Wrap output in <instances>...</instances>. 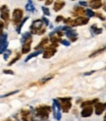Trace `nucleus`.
I'll list each match as a JSON object with an SVG mask.
<instances>
[{"instance_id":"nucleus-42","label":"nucleus","mask_w":106,"mask_h":121,"mask_svg":"<svg viewBox=\"0 0 106 121\" xmlns=\"http://www.w3.org/2000/svg\"><path fill=\"white\" fill-rule=\"evenodd\" d=\"M5 121H12V119H10V118H9V119H7V120H5Z\"/></svg>"},{"instance_id":"nucleus-39","label":"nucleus","mask_w":106,"mask_h":121,"mask_svg":"<svg viewBox=\"0 0 106 121\" xmlns=\"http://www.w3.org/2000/svg\"><path fill=\"white\" fill-rule=\"evenodd\" d=\"M32 121H46V120H41V119L37 118V116H33V119H32Z\"/></svg>"},{"instance_id":"nucleus-34","label":"nucleus","mask_w":106,"mask_h":121,"mask_svg":"<svg viewBox=\"0 0 106 121\" xmlns=\"http://www.w3.org/2000/svg\"><path fill=\"white\" fill-rule=\"evenodd\" d=\"M3 73L4 74H8V75H14V72L12 71V70H8V69L3 70Z\"/></svg>"},{"instance_id":"nucleus-36","label":"nucleus","mask_w":106,"mask_h":121,"mask_svg":"<svg viewBox=\"0 0 106 121\" xmlns=\"http://www.w3.org/2000/svg\"><path fill=\"white\" fill-rule=\"evenodd\" d=\"M44 1H45V6H49V5H51L53 3L54 0H44Z\"/></svg>"},{"instance_id":"nucleus-23","label":"nucleus","mask_w":106,"mask_h":121,"mask_svg":"<svg viewBox=\"0 0 106 121\" xmlns=\"http://www.w3.org/2000/svg\"><path fill=\"white\" fill-rule=\"evenodd\" d=\"M28 19H29L28 17H27V18H24L23 21H22V22L19 24V25L17 26V28H16V31H17V33H18V34H21V30H22V28L24 27V24H25V23L28 21Z\"/></svg>"},{"instance_id":"nucleus-26","label":"nucleus","mask_w":106,"mask_h":121,"mask_svg":"<svg viewBox=\"0 0 106 121\" xmlns=\"http://www.w3.org/2000/svg\"><path fill=\"white\" fill-rule=\"evenodd\" d=\"M18 93H20V91H19V90H16V91H14V92H11V93H8V94H5V95H0V98H1V99L7 98V96H10V95H16V94H18Z\"/></svg>"},{"instance_id":"nucleus-17","label":"nucleus","mask_w":106,"mask_h":121,"mask_svg":"<svg viewBox=\"0 0 106 121\" xmlns=\"http://www.w3.org/2000/svg\"><path fill=\"white\" fill-rule=\"evenodd\" d=\"M33 39V34L31 32H27L25 34H23L22 35V39H21L22 44L24 43V42H26L28 39Z\"/></svg>"},{"instance_id":"nucleus-7","label":"nucleus","mask_w":106,"mask_h":121,"mask_svg":"<svg viewBox=\"0 0 106 121\" xmlns=\"http://www.w3.org/2000/svg\"><path fill=\"white\" fill-rule=\"evenodd\" d=\"M90 22V18L87 17H84V16H81V17H77L75 20H73L72 22V25L73 27H76V26H84V25H86Z\"/></svg>"},{"instance_id":"nucleus-37","label":"nucleus","mask_w":106,"mask_h":121,"mask_svg":"<svg viewBox=\"0 0 106 121\" xmlns=\"http://www.w3.org/2000/svg\"><path fill=\"white\" fill-rule=\"evenodd\" d=\"M93 73H95V70H91V71H90V72H86L84 75H85V76H90V75H91V74H93Z\"/></svg>"},{"instance_id":"nucleus-10","label":"nucleus","mask_w":106,"mask_h":121,"mask_svg":"<svg viewBox=\"0 0 106 121\" xmlns=\"http://www.w3.org/2000/svg\"><path fill=\"white\" fill-rule=\"evenodd\" d=\"M93 107L90 105V106H86L82 108V110L81 112V115L82 117H84V118H86V117H90L91 116V114L93 113Z\"/></svg>"},{"instance_id":"nucleus-1","label":"nucleus","mask_w":106,"mask_h":121,"mask_svg":"<svg viewBox=\"0 0 106 121\" xmlns=\"http://www.w3.org/2000/svg\"><path fill=\"white\" fill-rule=\"evenodd\" d=\"M50 111H51V107L47 105H40L35 108V115L41 120H47L49 117Z\"/></svg>"},{"instance_id":"nucleus-45","label":"nucleus","mask_w":106,"mask_h":121,"mask_svg":"<svg viewBox=\"0 0 106 121\" xmlns=\"http://www.w3.org/2000/svg\"><path fill=\"white\" fill-rule=\"evenodd\" d=\"M105 70H106V67H105Z\"/></svg>"},{"instance_id":"nucleus-20","label":"nucleus","mask_w":106,"mask_h":121,"mask_svg":"<svg viewBox=\"0 0 106 121\" xmlns=\"http://www.w3.org/2000/svg\"><path fill=\"white\" fill-rule=\"evenodd\" d=\"M106 50V44L104 45V46H102L101 48H98L97 50H95V51H93L90 55V57H95V56H97V55H99V54H101L102 52H104Z\"/></svg>"},{"instance_id":"nucleus-18","label":"nucleus","mask_w":106,"mask_h":121,"mask_svg":"<svg viewBox=\"0 0 106 121\" xmlns=\"http://www.w3.org/2000/svg\"><path fill=\"white\" fill-rule=\"evenodd\" d=\"M98 102V99H92V100H86V101H84L82 104H81V106L84 108V107H86V106H90V105H92V104H97Z\"/></svg>"},{"instance_id":"nucleus-3","label":"nucleus","mask_w":106,"mask_h":121,"mask_svg":"<svg viewBox=\"0 0 106 121\" xmlns=\"http://www.w3.org/2000/svg\"><path fill=\"white\" fill-rule=\"evenodd\" d=\"M57 46H58L57 43H52L51 45L46 46V48H44V50H43V58H45V59L51 58L56 53Z\"/></svg>"},{"instance_id":"nucleus-28","label":"nucleus","mask_w":106,"mask_h":121,"mask_svg":"<svg viewBox=\"0 0 106 121\" xmlns=\"http://www.w3.org/2000/svg\"><path fill=\"white\" fill-rule=\"evenodd\" d=\"M20 58H21V55H20V54H18V55H17V56H16V57L14 58V59H12L11 61H10V62L8 63V66H11V65H13V64H14L15 62H17V61H18V60H19Z\"/></svg>"},{"instance_id":"nucleus-29","label":"nucleus","mask_w":106,"mask_h":121,"mask_svg":"<svg viewBox=\"0 0 106 121\" xmlns=\"http://www.w3.org/2000/svg\"><path fill=\"white\" fill-rule=\"evenodd\" d=\"M42 12H43V14L45 15V16H50V11H49V8H47V7H45V6H42Z\"/></svg>"},{"instance_id":"nucleus-6","label":"nucleus","mask_w":106,"mask_h":121,"mask_svg":"<svg viewBox=\"0 0 106 121\" xmlns=\"http://www.w3.org/2000/svg\"><path fill=\"white\" fill-rule=\"evenodd\" d=\"M0 17L5 23H7L10 20V11L7 5H2L0 7Z\"/></svg>"},{"instance_id":"nucleus-5","label":"nucleus","mask_w":106,"mask_h":121,"mask_svg":"<svg viewBox=\"0 0 106 121\" xmlns=\"http://www.w3.org/2000/svg\"><path fill=\"white\" fill-rule=\"evenodd\" d=\"M72 99L71 98H61L59 99V101H60V104H61V109L64 112H69V110L71 109L72 107V102H71Z\"/></svg>"},{"instance_id":"nucleus-21","label":"nucleus","mask_w":106,"mask_h":121,"mask_svg":"<svg viewBox=\"0 0 106 121\" xmlns=\"http://www.w3.org/2000/svg\"><path fill=\"white\" fill-rule=\"evenodd\" d=\"M42 52H43V50H41V49H40V50H35L33 53L29 54V55L25 59V61H26V62H28L29 60H31V59H32V58H33V57H37V55H39V54H40V53H42Z\"/></svg>"},{"instance_id":"nucleus-30","label":"nucleus","mask_w":106,"mask_h":121,"mask_svg":"<svg viewBox=\"0 0 106 121\" xmlns=\"http://www.w3.org/2000/svg\"><path fill=\"white\" fill-rule=\"evenodd\" d=\"M52 78H53V76L52 75H49V76H46V77H44V78H42V80H41L40 82L41 83H45V82H47V81H49V80H51L52 79Z\"/></svg>"},{"instance_id":"nucleus-13","label":"nucleus","mask_w":106,"mask_h":121,"mask_svg":"<svg viewBox=\"0 0 106 121\" xmlns=\"http://www.w3.org/2000/svg\"><path fill=\"white\" fill-rule=\"evenodd\" d=\"M65 1L64 0H56V1L54 2V5H53V10H54L55 12H59L61 9L64 8L65 6Z\"/></svg>"},{"instance_id":"nucleus-19","label":"nucleus","mask_w":106,"mask_h":121,"mask_svg":"<svg viewBox=\"0 0 106 121\" xmlns=\"http://www.w3.org/2000/svg\"><path fill=\"white\" fill-rule=\"evenodd\" d=\"M67 35V37L70 39H76V38H78V33H77L75 30H72L71 29L70 31L66 32V34H65Z\"/></svg>"},{"instance_id":"nucleus-35","label":"nucleus","mask_w":106,"mask_h":121,"mask_svg":"<svg viewBox=\"0 0 106 121\" xmlns=\"http://www.w3.org/2000/svg\"><path fill=\"white\" fill-rule=\"evenodd\" d=\"M62 21H64V17H63V16H57V17H56V19H55V22H56V23L62 22Z\"/></svg>"},{"instance_id":"nucleus-41","label":"nucleus","mask_w":106,"mask_h":121,"mask_svg":"<svg viewBox=\"0 0 106 121\" xmlns=\"http://www.w3.org/2000/svg\"><path fill=\"white\" fill-rule=\"evenodd\" d=\"M104 121H106V114H105V115H104V119H103Z\"/></svg>"},{"instance_id":"nucleus-16","label":"nucleus","mask_w":106,"mask_h":121,"mask_svg":"<svg viewBox=\"0 0 106 121\" xmlns=\"http://www.w3.org/2000/svg\"><path fill=\"white\" fill-rule=\"evenodd\" d=\"M47 43H48V39H42V40H41L40 42H39V43L37 45V46H35V50H44L43 49V48L47 45Z\"/></svg>"},{"instance_id":"nucleus-2","label":"nucleus","mask_w":106,"mask_h":121,"mask_svg":"<svg viewBox=\"0 0 106 121\" xmlns=\"http://www.w3.org/2000/svg\"><path fill=\"white\" fill-rule=\"evenodd\" d=\"M24 17V11L20 8H16L14 9L13 13H12V21H13L14 25L18 26L19 24L22 22V19Z\"/></svg>"},{"instance_id":"nucleus-44","label":"nucleus","mask_w":106,"mask_h":121,"mask_svg":"<svg viewBox=\"0 0 106 121\" xmlns=\"http://www.w3.org/2000/svg\"><path fill=\"white\" fill-rule=\"evenodd\" d=\"M72 1H76V0H72Z\"/></svg>"},{"instance_id":"nucleus-4","label":"nucleus","mask_w":106,"mask_h":121,"mask_svg":"<svg viewBox=\"0 0 106 121\" xmlns=\"http://www.w3.org/2000/svg\"><path fill=\"white\" fill-rule=\"evenodd\" d=\"M43 26H44V24H43L42 21H41V19L33 21V24L31 25V27H29V29H31V33L33 35H37L40 30L43 28Z\"/></svg>"},{"instance_id":"nucleus-12","label":"nucleus","mask_w":106,"mask_h":121,"mask_svg":"<svg viewBox=\"0 0 106 121\" xmlns=\"http://www.w3.org/2000/svg\"><path fill=\"white\" fill-rule=\"evenodd\" d=\"M21 116H22L23 121H32V119H33L31 111L28 110V109H23L21 111Z\"/></svg>"},{"instance_id":"nucleus-22","label":"nucleus","mask_w":106,"mask_h":121,"mask_svg":"<svg viewBox=\"0 0 106 121\" xmlns=\"http://www.w3.org/2000/svg\"><path fill=\"white\" fill-rule=\"evenodd\" d=\"M26 10L29 11V12H34V11H35V8H34L33 3L32 0H29L28 4L26 5Z\"/></svg>"},{"instance_id":"nucleus-8","label":"nucleus","mask_w":106,"mask_h":121,"mask_svg":"<svg viewBox=\"0 0 106 121\" xmlns=\"http://www.w3.org/2000/svg\"><path fill=\"white\" fill-rule=\"evenodd\" d=\"M7 38H8L7 34H3L1 37H0V54L4 53L5 50L7 49V46H8Z\"/></svg>"},{"instance_id":"nucleus-38","label":"nucleus","mask_w":106,"mask_h":121,"mask_svg":"<svg viewBox=\"0 0 106 121\" xmlns=\"http://www.w3.org/2000/svg\"><path fill=\"white\" fill-rule=\"evenodd\" d=\"M80 5H81V6H84V7H86L88 4H87V2H86V1H80Z\"/></svg>"},{"instance_id":"nucleus-25","label":"nucleus","mask_w":106,"mask_h":121,"mask_svg":"<svg viewBox=\"0 0 106 121\" xmlns=\"http://www.w3.org/2000/svg\"><path fill=\"white\" fill-rule=\"evenodd\" d=\"M86 15L87 18H92V17L95 16V13H94L91 9H86Z\"/></svg>"},{"instance_id":"nucleus-27","label":"nucleus","mask_w":106,"mask_h":121,"mask_svg":"<svg viewBox=\"0 0 106 121\" xmlns=\"http://www.w3.org/2000/svg\"><path fill=\"white\" fill-rule=\"evenodd\" d=\"M11 53H12V51H11L10 49H6V50H5V52L3 53V54H4V55H3L4 60H7V59L9 58V56L11 55Z\"/></svg>"},{"instance_id":"nucleus-9","label":"nucleus","mask_w":106,"mask_h":121,"mask_svg":"<svg viewBox=\"0 0 106 121\" xmlns=\"http://www.w3.org/2000/svg\"><path fill=\"white\" fill-rule=\"evenodd\" d=\"M105 110H106V102H97V104H95L94 112H95L96 115H101Z\"/></svg>"},{"instance_id":"nucleus-11","label":"nucleus","mask_w":106,"mask_h":121,"mask_svg":"<svg viewBox=\"0 0 106 121\" xmlns=\"http://www.w3.org/2000/svg\"><path fill=\"white\" fill-rule=\"evenodd\" d=\"M33 41V39H28L26 42H24L23 43V46H22V53L23 54H27L29 52V50H31V43Z\"/></svg>"},{"instance_id":"nucleus-32","label":"nucleus","mask_w":106,"mask_h":121,"mask_svg":"<svg viewBox=\"0 0 106 121\" xmlns=\"http://www.w3.org/2000/svg\"><path fill=\"white\" fill-rule=\"evenodd\" d=\"M41 21L43 22V24H44V26H48L49 25V21H48V19H47V18H45L44 16L41 18Z\"/></svg>"},{"instance_id":"nucleus-33","label":"nucleus","mask_w":106,"mask_h":121,"mask_svg":"<svg viewBox=\"0 0 106 121\" xmlns=\"http://www.w3.org/2000/svg\"><path fill=\"white\" fill-rule=\"evenodd\" d=\"M95 16H96L97 18H99V19L101 20V21H105V20H106V18H105L102 14H100V13H95Z\"/></svg>"},{"instance_id":"nucleus-31","label":"nucleus","mask_w":106,"mask_h":121,"mask_svg":"<svg viewBox=\"0 0 106 121\" xmlns=\"http://www.w3.org/2000/svg\"><path fill=\"white\" fill-rule=\"evenodd\" d=\"M60 43L61 44H63V45H65V46H69L70 44H71V42L70 41H68V40H66V39H60Z\"/></svg>"},{"instance_id":"nucleus-14","label":"nucleus","mask_w":106,"mask_h":121,"mask_svg":"<svg viewBox=\"0 0 106 121\" xmlns=\"http://www.w3.org/2000/svg\"><path fill=\"white\" fill-rule=\"evenodd\" d=\"M88 5H90V7L92 9H99L102 7L103 4H102L101 0H90Z\"/></svg>"},{"instance_id":"nucleus-24","label":"nucleus","mask_w":106,"mask_h":121,"mask_svg":"<svg viewBox=\"0 0 106 121\" xmlns=\"http://www.w3.org/2000/svg\"><path fill=\"white\" fill-rule=\"evenodd\" d=\"M90 30L92 31V33H93L94 35H99V34H101V33H102V31H103V30H102L101 28H97V27H96V25L91 26Z\"/></svg>"},{"instance_id":"nucleus-43","label":"nucleus","mask_w":106,"mask_h":121,"mask_svg":"<svg viewBox=\"0 0 106 121\" xmlns=\"http://www.w3.org/2000/svg\"><path fill=\"white\" fill-rule=\"evenodd\" d=\"M38 1H43V0H38Z\"/></svg>"},{"instance_id":"nucleus-15","label":"nucleus","mask_w":106,"mask_h":121,"mask_svg":"<svg viewBox=\"0 0 106 121\" xmlns=\"http://www.w3.org/2000/svg\"><path fill=\"white\" fill-rule=\"evenodd\" d=\"M73 14L78 16V17H81V16H84L86 14V10L84 8L82 7H77V6H75L74 7V11H73Z\"/></svg>"},{"instance_id":"nucleus-40","label":"nucleus","mask_w":106,"mask_h":121,"mask_svg":"<svg viewBox=\"0 0 106 121\" xmlns=\"http://www.w3.org/2000/svg\"><path fill=\"white\" fill-rule=\"evenodd\" d=\"M103 9H104V11L106 12V5H104V6H103Z\"/></svg>"}]
</instances>
